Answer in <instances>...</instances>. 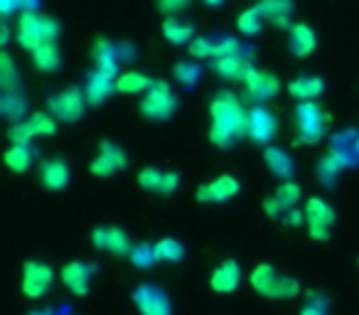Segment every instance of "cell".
I'll list each match as a JSON object with an SVG mask.
<instances>
[{"label":"cell","instance_id":"cb8c5ba5","mask_svg":"<svg viewBox=\"0 0 359 315\" xmlns=\"http://www.w3.org/2000/svg\"><path fill=\"white\" fill-rule=\"evenodd\" d=\"M293 0H261L259 11L264 15V20L273 22L278 27H293L290 25V15H293Z\"/></svg>","mask_w":359,"mask_h":315},{"label":"cell","instance_id":"83f0119b","mask_svg":"<svg viewBox=\"0 0 359 315\" xmlns=\"http://www.w3.org/2000/svg\"><path fill=\"white\" fill-rule=\"evenodd\" d=\"M6 166H8V170H13V173H27L30 170V166H32V161H35V150L30 148V145H25V143H15V145H11V148L6 150Z\"/></svg>","mask_w":359,"mask_h":315},{"label":"cell","instance_id":"5bb4252c","mask_svg":"<svg viewBox=\"0 0 359 315\" xmlns=\"http://www.w3.org/2000/svg\"><path fill=\"white\" fill-rule=\"evenodd\" d=\"M239 192H241L239 177L224 173V175H217L215 180L197 187L195 197H197V202H202V205H222V202H229L231 197H236Z\"/></svg>","mask_w":359,"mask_h":315},{"label":"cell","instance_id":"f35d334b","mask_svg":"<svg viewBox=\"0 0 359 315\" xmlns=\"http://www.w3.org/2000/svg\"><path fill=\"white\" fill-rule=\"evenodd\" d=\"M128 259L135 269H150V266L158 264V261H155V246L153 244H133V251H130Z\"/></svg>","mask_w":359,"mask_h":315},{"label":"cell","instance_id":"7402d4cb","mask_svg":"<svg viewBox=\"0 0 359 315\" xmlns=\"http://www.w3.org/2000/svg\"><path fill=\"white\" fill-rule=\"evenodd\" d=\"M264 163H266V168H269L271 175L278 177L280 182H288L295 173L293 158H290L283 148H278V145H269V148L264 150Z\"/></svg>","mask_w":359,"mask_h":315},{"label":"cell","instance_id":"d6a6232c","mask_svg":"<svg viewBox=\"0 0 359 315\" xmlns=\"http://www.w3.org/2000/svg\"><path fill=\"white\" fill-rule=\"evenodd\" d=\"M344 170L342 163L334 158L332 153H325L323 158L318 161V168H315V173H318V180L323 187H334V182H337L339 173Z\"/></svg>","mask_w":359,"mask_h":315},{"label":"cell","instance_id":"8fae6325","mask_svg":"<svg viewBox=\"0 0 359 315\" xmlns=\"http://www.w3.org/2000/svg\"><path fill=\"white\" fill-rule=\"evenodd\" d=\"M128 168V155L118 143L111 138H104L99 143V153L94 155V161L89 163V173L94 177H111L114 173H121Z\"/></svg>","mask_w":359,"mask_h":315},{"label":"cell","instance_id":"9a60e30c","mask_svg":"<svg viewBox=\"0 0 359 315\" xmlns=\"http://www.w3.org/2000/svg\"><path fill=\"white\" fill-rule=\"evenodd\" d=\"M140 187L145 192H153V195H172L180 187V175L172 170H158V168H143L135 177Z\"/></svg>","mask_w":359,"mask_h":315},{"label":"cell","instance_id":"681fc988","mask_svg":"<svg viewBox=\"0 0 359 315\" xmlns=\"http://www.w3.org/2000/svg\"><path fill=\"white\" fill-rule=\"evenodd\" d=\"M357 153H359V133H357Z\"/></svg>","mask_w":359,"mask_h":315},{"label":"cell","instance_id":"e575fe53","mask_svg":"<svg viewBox=\"0 0 359 315\" xmlns=\"http://www.w3.org/2000/svg\"><path fill=\"white\" fill-rule=\"evenodd\" d=\"M273 197L278 200V205L283 207V217H285V212L298 207L300 197H303V190H300V185L295 180H288V182H280V185L276 187Z\"/></svg>","mask_w":359,"mask_h":315},{"label":"cell","instance_id":"30bf717a","mask_svg":"<svg viewBox=\"0 0 359 315\" xmlns=\"http://www.w3.org/2000/svg\"><path fill=\"white\" fill-rule=\"evenodd\" d=\"M89 241L96 251H104V254L114 256V259H126V256H130V251H133L130 236L126 234L121 227H114V224L94 227L89 234Z\"/></svg>","mask_w":359,"mask_h":315},{"label":"cell","instance_id":"6da1fadb","mask_svg":"<svg viewBox=\"0 0 359 315\" xmlns=\"http://www.w3.org/2000/svg\"><path fill=\"white\" fill-rule=\"evenodd\" d=\"M249 133V111L229 91H222L210 101V140L217 148H231L241 135Z\"/></svg>","mask_w":359,"mask_h":315},{"label":"cell","instance_id":"c3c4849f","mask_svg":"<svg viewBox=\"0 0 359 315\" xmlns=\"http://www.w3.org/2000/svg\"><path fill=\"white\" fill-rule=\"evenodd\" d=\"M202 3H205V6H210V8H219L224 0H202Z\"/></svg>","mask_w":359,"mask_h":315},{"label":"cell","instance_id":"f6af8a7d","mask_svg":"<svg viewBox=\"0 0 359 315\" xmlns=\"http://www.w3.org/2000/svg\"><path fill=\"white\" fill-rule=\"evenodd\" d=\"M37 6H40V0H22V8H25L27 13H35Z\"/></svg>","mask_w":359,"mask_h":315},{"label":"cell","instance_id":"7c38bea8","mask_svg":"<svg viewBox=\"0 0 359 315\" xmlns=\"http://www.w3.org/2000/svg\"><path fill=\"white\" fill-rule=\"evenodd\" d=\"M94 276H96V266L91 261H81V259H74V261H67L65 266L60 269V281L72 295L76 298H86L94 286Z\"/></svg>","mask_w":359,"mask_h":315},{"label":"cell","instance_id":"8d00e7d4","mask_svg":"<svg viewBox=\"0 0 359 315\" xmlns=\"http://www.w3.org/2000/svg\"><path fill=\"white\" fill-rule=\"evenodd\" d=\"M298 315H330V298L320 290H308Z\"/></svg>","mask_w":359,"mask_h":315},{"label":"cell","instance_id":"8992f818","mask_svg":"<svg viewBox=\"0 0 359 315\" xmlns=\"http://www.w3.org/2000/svg\"><path fill=\"white\" fill-rule=\"evenodd\" d=\"M55 283V269L45 261H25L20 274V293L30 300H40Z\"/></svg>","mask_w":359,"mask_h":315},{"label":"cell","instance_id":"ac0fdd59","mask_svg":"<svg viewBox=\"0 0 359 315\" xmlns=\"http://www.w3.org/2000/svg\"><path fill=\"white\" fill-rule=\"evenodd\" d=\"M244 84H246V94H249L254 101H271L280 89L278 76L271 74V72H266V69H256V67L249 69Z\"/></svg>","mask_w":359,"mask_h":315},{"label":"cell","instance_id":"ab89813d","mask_svg":"<svg viewBox=\"0 0 359 315\" xmlns=\"http://www.w3.org/2000/svg\"><path fill=\"white\" fill-rule=\"evenodd\" d=\"M190 55L197 60H217V42H212L210 37H195L190 42Z\"/></svg>","mask_w":359,"mask_h":315},{"label":"cell","instance_id":"bcb514c9","mask_svg":"<svg viewBox=\"0 0 359 315\" xmlns=\"http://www.w3.org/2000/svg\"><path fill=\"white\" fill-rule=\"evenodd\" d=\"M27 315H57L55 310H50V308H35V310H30Z\"/></svg>","mask_w":359,"mask_h":315},{"label":"cell","instance_id":"d6986e66","mask_svg":"<svg viewBox=\"0 0 359 315\" xmlns=\"http://www.w3.org/2000/svg\"><path fill=\"white\" fill-rule=\"evenodd\" d=\"M116 79H118V74H106V72H99V69L91 72L89 79H86V86H84L86 104H91V106L104 104V101L116 91Z\"/></svg>","mask_w":359,"mask_h":315},{"label":"cell","instance_id":"5b68a950","mask_svg":"<svg viewBox=\"0 0 359 315\" xmlns=\"http://www.w3.org/2000/svg\"><path fill=\"white\" fill-rule=\"evenodd\" d=\"M140 116L148 121H168L170 116L177 109V99H175V91L168 81L158 79L148 91H145L143 101H140Z\"/></svg>","mask_w":359,"mask_h":315},{"label":"cell","instance_id":"277c9868","mask_svg":"<svg viewBox=\"0 0 359 315\" xmlns=\"http://www.w3.org/2000/svg\"><path fill=\"white\" fill-rule=\"evenodd\" d=\"M295 128H298V140L303 145H315L325 138L327 130V116L320 109L318 101H298L293 111Z\"/></svg>","mask_w":359,"mask_h":315},{"label":"cell","instance_id":"603a6c76","mask_svg":"<svg viewBox=\"0 0 359 315\" xmlns=\"http://www.w3.org/2000/svg\"><path fill=\"white\" fill-rule=\"evenodd\" d=\"M318 47V37H315L313 27L305 25V22H295L290 27V40H288V50L293 57H308L315 52Z\"/></svg>","mask_w":359,"mask_h":315},{"label":"cell","instance_id":"e0dca14e","mask_svg":"<svg viewBox=\"0 0 359 315\" xmlns=\"http://www.w3.org/2000/svg\"><path fill=\"white\" fill-rule=\"evenodd\" d=\"M241 279H244V274H241L239 261L224 259L219 266H215V269H212L210 288L215 290V293H219V295H229L241 286Z\"/></svg>","mask_w":359,"mask_h":315},{"label":"cell","instance_id":"4fadbf2b","mask_svg":"<svg viewBox=\"0 0 359 315\" xmlns=\"http://www.w3.org/2000/svg\"><path fill=\"white\" fill-rule=\"evenodd\" d=\"M57 133V119L52 114H32L25 121L11 126L8 128V138L11 143H25L30 145L32 138H42V135H55Z\"/></svg>","mask_w":359,"mask_h":315},{"label":"cell","instance_id":"d590c367","mask_svg":"<svg viewBox=\"0 0 359 315\" xmlns=\"http://www.w3.org/2000/svg\"><path fill=\"white\" fill-rule=\"evenodd\" d=\"M261 25H264V15H261L259 6L246 8V11H241L239 18H236V27H239V32H241V35H246V37L259 35Z\"/></svg>","mask_w":359,"mask_h":315},{"label":"cell","instance_id":"60d3db41","mask_svg":"<svg viewBox=\"0 0 359 315\" xmlns=\"http://www.w3.org/2000/svg\"><path fill=\"white\" fill-rule=\"evenodd\" d=\"M155 3H158V11L163 13V15L172 18V15H177V13L185 11L192 0H155Z\"/></svg>","mask_w":359,"mask_h":315},{"label":"cell","instance_id":"7dc6e473","mask_svg":"<svg viewBox=\"0 0 359 315\" xmlns=\"http://www.w3.org/2000/svg\"><path fill=\"white\" fill-rule=\"evenodd\" d=\"M0 37H3V40H0V42H3V45H6V42H8V37H11V30H8V22H3V30H0Z\"/></svg>","mask_w":359,"mask_h":315},{"label":"cell","instance_id":"7a4b0ae2","mask_svg":"<svg viewBox=\"0 0 359 315\" xmlns=\"http://www.w3.org/2000/svg\"><path fill=\"white\" fill-rule=\"evenodd\" d=\"M249 286L256 295H261L264 300H293L300 295L303 286L293 276H285L280 271H276V266L271 264H256L249 274Z\"/></svg>","mask_w":359,"mask_h":315},{"label":"cell","instance_id":"52a82bcc","mask_svg":"<svg viewBox=\"0 0 359 315\" xmlns=\"http://www.w3.org/2000/svg\"><path fill=\"white\" fill-rule=\"evenodd\" d=\"M130 303L138 315H172V298L155 283H138L130 290Z\"/></svg>","mask_w":359,"mask_h":315},{"label":"cell","instance_id":"4316f807","mask_svg":"<svg viewBox=\"0 0 359 315\" xmlns=\"http://www.w3.org/2000/svg\"><path fill=\"white\" fill-rule=\"evenodd\" d=\"M215 72L226 81H244L249 74L251 65L241 57H224V60H215Z\"/></svg>","mask_w":359,"mask_h":315},{"label":"cell","instance_id":"44dd1931","mask_svg":"<svg viewBox=\"0 0 359 315\" xmlns=\"http://www.w3.org/2000/svg\"><path fill=\"white\" fill-rule=\"evenodd\" d=\"M91 60H94L96 69L106 72V74H118V47L106 37H96L91 45Z\"/></svg>","mask_w":359,"mask_h":315},{"label":"cell","instance_id":"836d02e7","mask_svg":"<svg viewBox=\"0 0 359 315\" xmlns=\"http://www.w3.org/2000/svg\"><path fill=\"white\" fill-rule=\"evenodd\" d=\"M0 86L6 94H13V91L20 89V74L15 69V62L8 52H0Z\"/></svg>","mask_w":359,"mask_h":315},{"label":"cell","instance_id":"f546056e","mask_svg":"<svg viewBox=\"0 0 359 315\" xmlns=\"http://www.w3.org/2000/svg\"><path fill=\"white\" fill-rule=\"evenodd\" d=\"M155 84V79H150L143 72H126L116 79V91L118 94H140V91H148Z\"/></svg>","mask_w":359,"mask_h":315},{"label":"cell","instance_id":"ee69618b","mask_svg":"<svg viewBox=\"0 0 359 315\" xmlns=\"http://www.w3.org/2000/svg\"><path fill=\"white\" fill-rule=\"evenodd\" d=\"M283 222H285L288 227H300V224H305V215H303V212H298V207H295V210L285 212Z\"/></svg>","mask_w":359,"mask_h":315},{"label":"cell","instance_id":"9c48e42d","mask_svg":"<svg viewBox=\"0 0 359 315\" xmlns=\"http://www.w3.org/2000/svg\"><path fill=\"white\" fill-rule=\"evenodd\" d=\"M47 109L55 116L57 121H65V123H76V121L84 116L86 109V96L79 86H67V89L57 91L47 99Z\"/></svg>","mask_w":359,"mask_h":315},{"label":"cell","instance_id":"1f68e13d","mask_svg":"<svg viewBox=\"0 0 359 315\" xmlns=\"http://www.w3.org/2000/svg\"><path fill=\"white\" fill-rule=\"evenodd\" d=\"M0 111H3V116H6L13 126H15V123H20V121H25L27 101L22 99L18 91H13V94H6V91H3V99H0Z\"/></svg>","mask_w":359,"mask_h":315},{"label":"cell","instance_id":"74e56055","mask_svg":"<svg viewBox=\"0 0 359 315\" xmlns=\"http://www.w3.org/2000/svg\"><path fill=\"white\" fill-rule=\"evenodd\" d=\"M172 74L182 86H195L197 81H200V76H202V69H200V65H197V62L185 60V62H177V65L172 67Z\"/></svg>","mask_w":359,"mask_h":315},{"label":"cell","instance_id":"2e32d148","mask_svg":"<svg viewBox=\"0 0 359 315\" xmlns=\"http://www.w3.org/2000/svg\"><path fill=\"white\" fill-rule=\"evenodd\" d=\"M276 130H278V119H276L269 109L256 106V109L249 111V133L246 135H249L256 145H266V148H269Z\"/></svg>","mask_w":359,"mask_h":315},{"label":"cell","instance_id":"484cf974","mask_svg":"<svg viewBox=\"0 0 359 315\" xmlns=\"http://www.w3.org/2000/svg\"><path fill=\"white\" fill-rule=\"evenodd\" d=\"M325 91V81L320 76H298L288 84V94L298 101H313Z\"/></svg>","mask_w":359,"mask_h":315},{"label":"cell","instance_id":"3957f363","mask_svg":"<svg viewBox=\"0 0 359 315\" xmlns=\"http://www.w3.org/2000/svg\"><path fill=\"white\" fill-rule=\"evenodd\" d=\"M60 35V22L55 18L40 15V13H20V20H18V45L25 47V50L35 52L42 45H52Z\"/></svg>","mask_w":359,"mask_h":315},{"label":"cell","instance_id":"ffe728a7","mask_svg":"<svg viewBox=\"0 0 359 315\" xmlns=\"http://www.w3.org/2000/svg\"><path fill=\"white\" fill-rule=\"evenodd\" d=\"M69 177H72V173H69L67 161H62V158H47V161H42V166H40L42 187H47V190H52V192H60L69 185Z\"/></svg>","mask_w":359,"mask_h":315},{"label":"cell","instance_id":"ba28073f","mask_svg":"<svg viewBox=\"0 0 359 315\" xmlns=\"http://www.w3.org/2000/svg\"><path fill=\"white\" fill-rule=\"evenodd\" d=\"M305 224H308V234L313 241H327L330 232L334 224V210L327 200L323 197H308L303 207Z\"/></svg>","mask_w":359,"mask_h":315},{"label":"cell","instance_id":"7bdbcfd3","mask_svg":"<svg viewBox=\"0 0 359 315\" xmlns=\"http://www.w3.org/2000/svg\"><path fill=\"white\" fill-rule=\"evenodd\" d=\"M22 8V0H0V13H3V18H11L15 11H20Z\"/></svg>","mask_w":359,"mask_h":315},{"label":"cell","instance_id":"d4e9b609","mask_svg":"<svg viewBox=\"0 0 359 315\" xmlns=\"http://www.w3.org/2000/svg\"><path fill=\"white\" fill-rule=\"evenodd\" d=\"M155 261L158 264H180V261H185V244L175 236H163V239L155 241Z\"/></svg>","mask_w":359,"mask_h":315},{"label":"cell","instance_id":"b9f144b4","mask_svg":"<svg viewBox=\"0 0 359 315\" xmlns=\"http://www.w3.org/2000/svg\"><path fill=\"white\" fill-rule=\"evenodd\" d=\"M241 47L234 37H224L222 42H217V60H224V57H239Z\"/></svg>","mask_w":359,"mask_h":315},{"label":"cell","instance_id":"f1b7e54d","mask_svg":"<svg viewBox=\"0 0 359 315\" xmlns=\"http://www.w3.org/2000/svg\"><path fill=\"white\" fill-rule=\"evenodd\" d=\"M163 37L175 47L187 45V42L195 40V27L180 22L177 18H165L163 20Z\"/></svg>","mask_w":359,"mask_h":315},{"label":"cell","instance_id":"4dcf8cb0","mask_svg":"<svg viewBox=\"0 0 359 315\" xmlns=\"http://www.w3.org/2000/svg\"><path fill=\"white\" fill-rule=\"evenodd\" d=\"M32 65L40 72H57L62 65V52L60 47L52 42V45H42L32 52Z\"/></svg>","mask_w":359,"mask_h":315}]
</instances>
